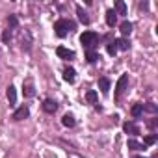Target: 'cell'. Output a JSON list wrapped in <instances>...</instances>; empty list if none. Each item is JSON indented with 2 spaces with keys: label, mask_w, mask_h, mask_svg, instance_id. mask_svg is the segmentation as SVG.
Masks as SVG:
<instances>
[{
  "label": "cell",
  "mask_w": 158,
  "mask_h": 158,
  "mask_svg": "<svg viewBox=\"0 0 158 158\" xmlns=\"http://www.w3.org/2000/svg\"><path fill=\"white\" fill-rule=\"evenodd\" d=\"M69 28H71V30H74V23L65 21V19H60V21H56V23H54V32H56V35H58V37H65Z\"/></svg>",
  "instance_id": "cell-1"
},
{
  "label": "cell",
  "mask_w": 158,
  "mask_h": 158,
  "mask_svg": "<svg viewBox=\"0 0 158 158\" xmlns=\"http://www.w3.org/2000/svg\"><path fill=\"white\" fill-rule=\"evenodd\" d=\"M97 41H99V34H97V32L88 30V32H84V34L80 35V43H82L88 50H91V48L97 45Z\"/></svg>",
  "instance_id": "cell-2"
},
{
  "label": "cell",
  "mask_w": 158,
  "mask_h": 158,
  "mask_svg": "<svg viewBox=\"0 0 158 158\" xmlns=\"http://www.w3.org/2000/svg\"><path fill=\"white\" fill-rule=\"evenodd\" d=\"M127 84H128V74H121L115 86V97H121V93L127 89Z\"/></svg>",
  "instance_id": "cell-3"
},
{
  "label": "cell",
  "mask_w": 158,
  "mask_h": 158,
  "mask_svg": "<svg viewBox=\"0 0 158 158\" xmlns=\"http://www.w3.org/2000/svg\"><path fill=\"white\" fill-rule=\"evenodd\" d=\"M28 115H30V110H28V106H24V104H23L21 108H17V110H15L13 119H15V121H23V119H26Z\"/></svg>",
  "instance_id": "cell-4"
},
{
  "label": "cell",
  "mask_w": 158,
  "mask_h": 158,
  "mask_svg": "<svg viewBox=\"0 0 158 158\" xmlns=\"http://www.w3.org/2000/svg\"><path fill=\"white\" fill-rule=\"evenodd\" d=\"M23 93H24V97H34V95H35V89H34V82L30 80V78H28V80L24 82V86H23Z\"/></svg>",
  "instance_id": "cell-5"
},
{
  "label": "cell",
  "mask_w": 158,
  "mask_h": 158,
  "mask_svg": "<svg viewBox=\"0 0 158 158\" xmlns=\"http://www.w3.org/2000/svg\"><path fill=\"white\" fill-rule=\"evenodd\" d=\"M43 110H45L47 114H54V112L58 110V102L52 101V99H47V101L43 102Z\"/></svg>",
  "instance_id": "cell-6"
},
{
  "label": "cell",
  "mask_w": 158,
  "mask_h": 158,
  "mask_svg": "<svg viewBox=\"0 0 158 158\" xmlns=\"http://www.w3.org/2000/svg\"><path fill=\"white\" fill-rule=\"evenodd\" d=\"M56 54H58L60 58H63V60L74 58V52H73V50H69V48H65V47H58V48H56Z\"/></svg>",
  "instance_id": "cell-7"
},
{
  "label": "cell",
  "mask_w": 158,
  "mask_h": 158,
  "mask_svg": "<svg viewBox=\"0 0 158 158\" xmlns=\"http://www.w3.org/2000/svg\"><path fill=\"white\" fill-rule=\"evenodd\" d=\"M74 74H76V73H74L73 67H65V69H63V80L69 82V84H73V82H74Z\"/></svg>",
  "instance_id": "cell-8"
},
{
  "label": "cell",
  "mask_w": 158,
  "mask_h": 158,
  "mask_svg": "<svg viewBox=\"0 0 158 158\" xmlns=\"http://www.w3.org/2000/svg\"><path fill=\"white\" fill-rule=\"evenodd\" d=\"M76 15H78V21H80L82 24H89V17H88V13L80 6H76Z\"/></svg>",
  "instance_id": "cell-9"
},
{
  "label": "cell",
  "mask_w": 158,
  "mask_h": 158,
  "mask_svg": "<svg viewBox=\"0 0 158 158\" xmlns=\"http://www.w3.org/2000/svg\"><path fill=\"white\" fill-rule=\"evenodd\" d=\"M115 23H117V13L114 10H108L106 11V24L108 26H115Z\"/></svg>",
  "instance_id": "cell-10"
},
{
  "label": "cell",
  "mask_w": 158,
  "mask_h": 158,
  "mask_svg": "<svg viewBox=\"0 0 158 158\" xmlns=\"http://www.w3.org/2000/svg\"><path fill=\"white\" fill-rule=\"evenodd\" d=\"M123 130H125L127 134H132V136H136V134H139V128H138V127H136L134 123H130V121L123 125Z\"/></svg>",
  "instance_id": "cell-11"
},
{
  "label": "cell",
  "mask_w": 158,
  "mask_h": 158,
  "mask_svg": "<svg viewBox=\"0 0 158 158\" xmlns=\"http://www.w3.org/2000/svg\"><path fill=\"white\" fill-rule=\"evenodd\" d=\"M119 30H121V34H123V35H130V32H132V23L123 21V23L119 24Z\"/></svg>",
  "instance_id": "cell-12"
},
{
  "label": "cell",
  "mask_w": 158,
  "mask_h": 158,
  "mask_svg": "<svg viewBox=\"0 0 158 158\" xmlns=\"http://www.w3.org/2000/svg\"><path fill=\"white\" fill-rule=\"evenodd\" d=\"M114 45H115V48H117V50H128V41H127L125 37L115 39V41H114Z\"/></svg>",
  "instance_id": "cell-13"
},
{
  "label": "cell",
  "mask_w": 158,
  "mask_h": 158,
  "mask_svg": "<svg viewBox=\"0 0 158 158\" xmlns=\"http://www.w3.org/2000/svg\"><path fill=\"white\" fill-rule=\"evenodd\" d=\"M6 95H8V101H10V104H15V102H17V91H15V88H13V86H10V88H8Z\"/></svg>",
  "instance_id": "cell-14"
},
{
  "label": "cell",
  "mask_w": 158,
  "mask_h": 158,
  "mask_svg": "<svg viewBox=\"0 0 158 158\" xmlns=\"http://www.w3.org/2000/svg\"><path fill=\"white\" fill-rule=\"evenodd\" d=\"M61 123H63V127H67V128H71V127H74V117L71 115V114H65L63 117H61Z\"/></svg>",
  "instance_id": "cell-15"
},
{
  "label": "cell",
  "mask_w": 158,
  "mask_h": 158,
  "mask_svg": "<svg viewBox=\"0 0 158 158\" xmlns=\"http://www.w3.org/2000/svg\"><path fill=\"white\" fill-rule=\"evenodd\" d=\"M99 88L102 93H108L110 91V80L108 78H99Z\"/></svg>",
  "instance_id": "cell-16"
},
{
  "label": "cell",
  "mask_w": 158,
  "mask_h": 158,
  "mask_svg": "<svg viewBox=\"0 0 158 158\" xmlns=\"http://www.w3.org/2000/svg\"><path fill=\"white\" fill-rule=\"evenodd\" d=\"M115 10H117L119 15H127V6H125L123 0H117V2H115Z\"/></svg>",
  "instance_id": "cell-17"
},
{
  "label": "cell",
  "mask_w": 158,
  "mask_h": 158,
  "mask_svg": "<svg viewBox=\"0 0 158 158\" xmlns=\"http://www.w3.org/2000/svg\"><path fill=\"white\" fill-rule=\"evenodd\" d=\"M130 112H132V115H134V117H139V115L143 114V104H139V102H138V104H134Z\"/></svg>",
  "instance_id": "cell-18"
},
{
  "label": "cell",
  "mask_w": 158,
  "mask_h": 158,
  "mask_svg": "<svg viewBox=\"0 0 158 158\" xmlns=\"http://www.w3.org/2000/svg\"><path fill=\"white\" fill-rule=\"evenodd\" d=\"M86 60H88L89 63H95V61L99 60V54H97V52H93V50H88V54H86Z\"/></svg>",
  "instance_id": "cell-19"
},
{
  "label": "cell",
  "mask_w": 158,
  "mask_h": 158,
  "mask_svg": "<svg viewBox=\"0 0 158 158\" xmlns=\"http://www.w3.org/2000/svg\"><path fill=\"white\" fill-rule=\"evenodd\" d=\"M86 99H88V102L95 104V102H97V91H93V89L88 91V93H86Z\"/></svg>",
  "instance_id": "cell-20"
},
{
  "label": "cell",
  "mask_w": 158,
  "mask_h": 158,
  "mask_svg": "<svg viewBox=\"0 0 158 158\" xmlns=\"http://www.w3.org/2000/svg\"><path fill=\"white\" fill-rule=\"evenodd\" d=\"M128 147L132 149V151H139V149H145L141 143H138L136 139H128Z\"/></svg>",
  "instance_id": "cell-21"
},
{
  "label": "cell",
  "mask_w": 158,
  "mask_h": 158,
  "mask_svg": "<svg viewBox=\"0 0 158 158\" xmlns=\"http://www.w3.org/2000/svg\"><path fill=\"white\" fill-rule=\"evenodd\" d=\"M154 141H156V136H154V134H149V136H145V139H143L145 145H154Z\"/></svg>",
  "instance_id": "cell-22"
},
{
  "label": "cell",
  "mask_w": 158,
  "mask_h": 158,
  "mask_svg": "<svg viewBox=\"0 0 158 158\" xmlns=\"http://www.w3.org/2000/svg\"><path fill=\"white\" fill-rule=\"evenodd\" d=\"M8 24H10L11 28H15V26L19 24V19H17L15 15H10V17H8Z\"/></svg>",
  "instance_id": "cell-23"
},
{
  "label": "cell",
  "mask_w": 158,
  "mask_h": 158,
  "mask_svg": "<svg viewBox=\"0 0 158 158\" xmlns=\"http://www.w3.org/2000/svg\"><path fill=\"white\" fill-rule=\"evenodd\" d=\"M106 50H108V54H110V56H115V54H117V48H115V45H114V43H108V45H106Z\"/></svg>",
  "instance_id": "cell-24"
},
{
  "label": "cell",
  "mask_w": 158,
  "mask_h": 158,
  "mask_svg": "<svg viewBox=\"0 0 158 158\" xmlns=\"http://www.w3.org/2000/svg\"><path fill=\"white\" fill-rule=\"evenodd\" d=\"M143 110H147V112H151V114H156V106L152 104V102H147V104H143Z\"/></svg>",
  "instance_id": "cell-25"
},
{
  "label": "cell",
  "mask_w": 158,
  "mask_h": 158,
  "mask_svg": "<svg viewBox=\"0 0 158 158\" xmlns=\"http://www.w3.org/2000/svg\"><path fill=\"white\" fill-rule=\"evenodd\" d=\"M10 39H11V32H10V30H6V32L2 34V41H4V43H8Z\"/></svg>",
  "instance_id": "cell-26"
},
{
  "label": "cell",
  "mask_w": 158,
  "mask_h": 158,
  "mask_svg": "<svg viewBox=\"0 0 158 158\" xmlns=\"http://www.w3.org/2000/svg\"><path fill=\"white\" fill-rule=\"evenodd\" d=\"M136 158H145V156H136Z\"/></svg>",
  "instance_id": "cell-27"
}]
</instances>
